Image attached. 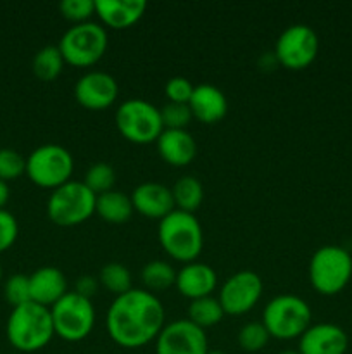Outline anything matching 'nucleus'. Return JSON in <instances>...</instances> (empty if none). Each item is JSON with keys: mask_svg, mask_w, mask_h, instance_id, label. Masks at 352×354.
Here are the masks:
<instances>
[{"mask_svg": "<svg viewBox=\"0 0 352 354\" xmlns=\"http://www.w3.org/2000/svg\"><path fill=\"white\" fill-rule=\"evenodd\" d=\"M166 325L161 299L145 289H131L114 297L106 327L110 341L124 349H138L155 341Z\"/></svg>", "mask_w": 352, "mask_h": 354, "instance_id": "1", "label": "nucleus"}, {"mask_svg": "<svg viewBox=\"0 0 352 354\" xmlns=\"http://www.w3.org/2000/svg\"><path fill=\"white\" fill-rule=\"evenodd\" d=\"M6 335L9 344L17 353H37L50 344L54 339L50 308L30 303L12 308L6 324Z\"/></svg>", "mask_w": 352, "mask_h": 354, "instance_id": "2", "label": "nucleus"}, {"mask_svg": "<svg viewBox=\"0 0 352 354\" xmlns=\"http://www.w3.org/2000/svg\"><path fill=\"white\" fill-rule=\"evenodd\" d=\"M157 239L171 259L193 263L204 249V232L195 214L175 209L159 221Z\"/></svg>", "mask_w": 352, "mask_h": 354, "instance_id": "3", "label": "nucleus"}, {"mask_svg": "<svg viewBox=\"0 0 352 354\" xmlns=\"http://www.w3.org/2000/svg\"><path fill=\"white\" fill-rule=\"evenodd\" d=\"M309 304L293 294H282L269 301L262 311V325L278 341L299 339L311 327Z\"/></svg>", "mask_w": 352, "mask_h": 354, "instance_id": "4", "label": "nucleus"}, {"mask_svg": "<svg viewBox=\"0 0 352 354\" xmlns=\"http://www.w3.org/2000/svg\"><path fill=\"white\" fill-rule=\"evenodd\" d=\"M352 279V256L340 245H323L309 261V282L321 296H337Z\"/></svg>", "mask_w": 352, "mask_h": 354, "instance_id": "5", "label": "nucleus"}, {"mask_svg": "<svg viewBox=\"0 0 352 354\" xmlns=\"http://www.w3.org/2000/svg\"><path fill=\"white\" fill-rule=\"evenodd\" d=\"M95 194L83 182L69 180L48 196L47 216L57 227H78L95 214Z\"/></svg>", "mask_w": 352, "mask_h": 354, "instance_id": "6", "label": "nucleus"}, {"mask_svg": "<svg viewBox=\"0 0 352 354\" xmlns=\"http://www.w3.org/2000/svg\"><path fill=\"white\" fill-rule=\"evenodd\" d=\"M57 47L66 64L75 68H90L106 55L109 37L102 24L88 21V23L72 24L62 35Z\"/></svg>", "mask_w": 352, "mask_h": 354, "instance_id": "7", "label": "nucleus"}, {"mask_svg": "<svg viewBox=\"0 0 352 354\" xmlns=\"http://www.w3.org/2000/svg\"><path fill=\"white\" fill-rule=\"evenodd\" d=\"M114 121L117 131L137 145L154 144L164 131L161 109L144 99L124 100L117 107Z\"/></svg>", "mask_w": 352, "mask_h": 354, "instance_id": "8", "label": "nucleus"}, {"mask_svg": "<svg viewBox=\"0 0 352 354\" xmlns=\"http://www.w3.org/2000/svg\"><path fill=\"white\" fill-rule=\"evenodd\" d=\"M52 324L57 337L66 342H81L88 337L95 327V308L92 299L68 292L61 301L50 308Z\"/></svg>", "mask_w": 352, "mask_h": 354, "instance_id": "9", "label": "nucleus"}, {"mask_svg": "<svg viewBox=\"0 0 352 354\" xmlns=\"http://www.w3.org/2000/svg\"><path fill=\"white\" fill-rule=\"evenodd\" d=\"M75 169L71 152L57 144H45L26 158V175L40 189L55 190L68 183Z\"/></svg>", "mask_w": 352, "mask_h": 354, "instance_id": "10", "label": "nucleus"}, {"mask_svg": "<svg viewBox=\"0 0 352 354\" xmlns=\"http://www.w3.org/2000/svg\"><path fill=\"white\" fill-rule=\"evenodd\" d=\"M320 52V38L307 24H292L282 31L275 45V57L283 68L300 71L314 62Z\"/></svg>", "mask_w": 352, "mask_h": 354, "instance_id": "11", "label": "nucleus"}, {"mask_svg": "<svg viewBox=\"0 0 352 354\" xmlns=\"http://www.w3.org/2000/svg\"><path fill=\"white\" fill-rule=\"evenodd\" d=\"M262 289L264 286L257 273L251 272V270H242V272L228 277L226 282L221 286L217 301H219L224 315L240 317V315L254 310L255 304L261 299Z\"/></svg>", "mask_w": 352, "mask_h": 354, "instance_id": "12", "label": "nucleus"}, {"mask_svg": "<svg viewBox=\"0 0 352 354\" xmlns=\"http://www.w3.org/2000/svg\"><path fill=\"white\" fill-rule=\"evenodd\" d=\"M206 330L193 325L188 318L164 325L155 339V354H207Z\"/></svg>", "mask_w": 352, "mask_h": 354, "instance_id": "13", "label": "nucleus"}, {"mask_svg": "<svg viewBox=\"0 0 352 354\" xmlns=\"http://www.w3.org/2000/svg\"><path fill=\"white\" fill-rule=\"evenodd\" d=\"M119 95L116 78L106 71H88L76 82L75 99L88 111H104L113 106Z\"/></svg>", "mask_w": 352, "mask_h": 354, "instance_id": "14", "label": "nucleus"}, {"mask_svg": "<svg viewBox=\"0 0 352 354\" xmlns=\"http://www.w3.org/2000/svg\"><path fill=\"white\" fill-rule=\"evenodd\" d=\"M349 337L342 327L335 324L311 325L299 337L300 354H345Z\"/></svg>", "mask_w": 352, "mask_h": 354, "instance_id": "15", "label": "nucleus"}, {"mask_svg": "<svg viewBox=\"0 0 352 354\" xmlns=\"http://www.w3.org/2000/svg\"><path fill=\"white\" fill-rule=\"evenodd\" d=\"M130 197L133 203V209L141 216L152 218V220L161 221L162 218L176 209L171 189L157 182L140 183L138 187H135Z\"/></svg>", "mask_w": 352, "mask_h": 354, "instance_id": "16", "label": "nucleus"}, {"mask_svg": "<svg viewBox=\"0 0 352 354\" xmlns=\"http://www.w3.org/2000/svg\"><path fill=\"white\" fill-rule=\"evenodd\" d=\"M175 287L183 297L190 301L213 296L217 287V275L206 263H188L176 273Z\"/></svg>", "mask_w": 352, "mask_h": 354, "instance_id": "17", "label": "nucleus"}, {"mask_svg": "<svg viewBox=\"0 0 352 354\" xmlns=\"http://www.w3.org/2000/svg\"><path fill=\"white\" fill-rule=\"evenodd\" d=\"M31 301L45 308H52L68 290V279L55 266H41L30 275Z\"/></svg>", "mask_w": 352, "mask_h": 354, "instance_id": "18", "label": "nucleus"}, {"mask_svg": "<svg viewBox=\"0 0 352 354\" xmlns=\"http://www.w3.org/2000/svg\"><path fill=\"white\" fill-rule=\"evenodd\" d=\"M147 2L144 0H95V14L104 26L126 30L144 17Z\"/></svg>", "mask_w": 352, "mask_h": 354, "instance_id": "19", "label": "nucleus"}, {"mask_svg": "<svg viewBox=\"0 0 352 354\" xmlns=\"http://www.w3.org/2000/svg\"><path fill=\"white\" fill-rule=\"evenodd\" d=\"M188 106L193 118L204 124L219 123L228 113V100L224 93L209 83L195 86Z\"/></svg>", "mask_w": 352, "mask_h": 354, "instance_id": "20", "label": "nucleus"}, {"mask_svg": "<svg viewBox=\"0 0 352 354\" xmlns=\"http://www.w3.org/2000/svg\"><path fill=\"white\" fill-rule=\"evenodd\" d=\"M157 152L168 165L182 166L190 165L197 156V144L192 133L186 130H164L159 135Z\"/></svg>", "mask_w": 352, "mask_h": 354, "instance_id": "21", "label": "nucleus"}, {"mask_svg": "<svg viewBox=\"0 0 352 354\" xmlns=\"http://www.w3.org/2000/svg\"><path fill=\"white\" fill-rule=\"evenodd\" d=\"M133 203L131 197L126 196L119 190H109L106 194L97 196L95 213L102 218L104 221L110 225H123L133 214Z\"/></svg>", "mask_w": 352, "mask_h": 354, "instance_id": "22", "label": "nucleus"}, {"mask_svg": "<svg viewBox=\"0 0 352 354\" xmlns=\"http://www.w3.org/2000/svg\"><path fill=\"white\" fill-rule=\"evenodd\" d=\"M175 207L185 213H195L204 203V187L195 176H182L171 189Z\"/></svg>", "mask_w": 352, "mask_h": 354, "instance_id": "23", "label": "nucleus"}, {"mask_svg": "<svg viewBox=\"0 0 352 354\" xmlns=\"http://www.w3.org/2000/svg\"><path fill=\"white\" fill-rule=\"evenodd\" d=\"M64 57L57 45H47L35 54L31 69L33 75L41 82H54L64 69Z\"/></svg>", "mask_w": 352, "mask_h": 354, "instance_id": "24", "label": "nucleus"}, {"mask_svg": "<svg viewBox=\"0 0 352 354\" xmlns=\"http://www.w3.org/2000/svg\"><path fill=\"white\" fill-rule=\"evenodd\" d=\"M176 270L173 268L169 263L155 259V261L147 263L141 268V282H144L145 290L155 294L164 292V290L171 289L176 283Z\"/></svg>", "mask_w": 352, "mask_h": 354, "instance_id": "25", "label": "nucleus"}, {"mask_svg": "<svg viewBox=\"0 0 352 354\" xmlns=\"http://www.w3.org/2000/svg\"><path fill=\"white\" fill-rule=\"evenodd\" d=\"M224 317V311L221 308L219 301L213 296L200 297V299L190 301L188 306V320L200 328H209L219 324Z\"/></svg>", "mask_w": 352, "mask_h": 354, "instance_id": "26", "label": "nucleus"}, {"mask_svg": "<svg viewBox=\"0 0 352 354\" xmlns=\"http://www.w3.org/2000/svg\"><path fill=\"white\" fill-rule=\"evenodd\" d=\"M99 282L104 289L113 292L116 297L133 289L130 270L121 263H109V265L102 266L99 273Z\"/></svg>", "mask_w": 352, "mask_h": 354, "instance_id": "27", "label": "nucleus"}, {"mask_svg": "<svg viewBox=\"0 0 352 354\" xmlns=\"http://www.w3.org/2000/svg\"><path fill=\"white\" fill-rule=\"evenodd\" d=\"M86 187L92 190L95 196L106 194L113 190L114 183H116V171L109 162H95L86 169L85 180H83Z\"/></svg>", "mask_w": 352, "mask_h": 354, "instance_id": "28", "label": "nucleus"}, {"mask_svg": "<svg viewBox=\"0 0 352 354\" xmlns=\"http://www.w3.org/2000/svg\"><path fill=\"white\" fill-rule=\"evenodd\" d=\"M271 339L269 332L262 325V322H251V324L244 325L238 332V346L247 353L261 351L266 348L268 341Z\"/></svg>", "mask_w": 352, "mask_h": 354, "instance_id": "29", "label": "nucleus"}, {"mask_svg": "<svg viewBox=\"0 0 352 354\" xmlns=\"http://www.w3.org/2000/svg\"><path fill=\"white\" fill-rule=\"evenodd\" d=\"M3 297L12 308L21 306L31 301L30 292V275L24 273H14L3 283Z\"/></svg>", "mask_w": 352, "mask_h": 354, "instance_id": "30", "label": "nucleus"}, {"mask_svg": "<svg viewBox=\"0 0 352 354\" xmlns=\"http://www.w3.org/2000/svg\"><path fill=\"white\" fill-rule=\"evenodd\" d=\"M26 173V159L9 147L0 149V180L12 182Z\"/></svg>", "mask_w": 352, "mask_h": 354, "instance_id": "31", "label": "nucleus"}, {"mask_svg": "<svg viewBox=\"0 0 352 354\" xmlns=\"http://www.w3.org/2000/svg\"><path fill=\"white\" fill-rule=\"evenodd\" d=\"M161 116L164 130H186L190 121L193 120V114L190 111L188 104L168 102L161 109Z\"/></svg>", "mask_w": 352, "mask_h": 354, "instance_id": "32", "label": "nucleus"}, {"mask_svg": "<svg viewBox=\"0 0 352 354\" xmlns=\"http://www.w3.org/2000/svg\"><path fill=\"white\" fill-rule=\"evenodd\" d=\"M62 17L75 24L88 23L90 17L95 14V2L93 0H62L59 3Z\"/></svg>", "mask_w": 352, "mask_h": 354, "instance_id": "33", "label": "nucleus"}, {"mask_svg": "<svg viewBox=\"0 0 352 354\" xmlns=\"http://www.w3.org/2000/svg\"><path fill=\"white\" fill-rule=\"evenodd\" d=\"M166 95H168L169 102L173 104H188L193 95L195 86L192 85L188 78L185 76H173L166 83Z\"/></svg>", "mask_w": 352, "mask_h": 354, "instance_id": "34", "label": "nucleus"}, {"mask_svg": "<svg viewBox=\"0 0 352 354\" xmlns=\"http://www.w3.org/2000/svg\"><path fill=\"white\" fill-rule=\"evenodd\" d=\"M19 235V225L16 216L10 211L0 209V254L9 251L17 241Z\"/></svg>", "mask_w": 352, "mask_h": 354, "instance_id": "35", "label": "nucleus"}, {"mask_svg": "<svg viewBox=\"0 0 352 354\" xmlns=\"http://www.w3.org/2000/svg\"><path fill=\"white\" fill-rule=\"evenodd\" d=\"M99 280H95L93 279V277H90V275H85V277H81V279L78 280V282H76V290L75 292H78L79 296H83V297H92L93 294L97 292V289H99Z\"/></svg>", "mask_w": 352, "mask_h": 354, "instance_id": "36", "label": "nucleus"}, {"mask_svg": "<svg viewBox=\"0 0 352 354\" xmlns=\"http://www.w3.org/2000/svg\"><path fill=\"white\" fill-rule=\"evenodd\" d=\"M9 199H10L9 183L3 182V180H0V209H6Z\"/></svg>", "mask_w": 352, "mask_h": 354, "instance_id": "37", "label": "nucleus"}, {"mask_svg": "<svg viewBox=\"0 0 352 354\" xmlns=\"http://www.w3.org/2000/svg\"><path fill=\"white\" fill-rule=\"evenodd\" d=\"M280 354H300L299 351H292V349H286V351H282Z\"/></svg>", "mask_w": 352, "mask_h": 354, "instance_id": "38", "label": "nucleus"}, {"mask_svg": "<svg viewBox=\"0 0 352 354\" xmlns=\"http://www.w3.org/2000/svg\"><path fill=\"white\" fill-rule=\"evenodd\" d=\"M207 354H226L224 351H209Z\"/></svg>", "mask_w": 352, "mask_h": 354, "instance_id": "39", "label": "nucleus"}, {"mask_svg": "<svg viewBox=\"0 0 352 354\" xmlns=\"http://www.w3.org/2000/svg\"><path fill=\"white\" fill-rule=\"evenodd\" d=\"M2 277H3V270H2V266H0V280H2Z\"/></svg>", "mask_w": 352, "mask_h": 354, "instance_id": "40", "label": "nucleus"}]
</instances>
